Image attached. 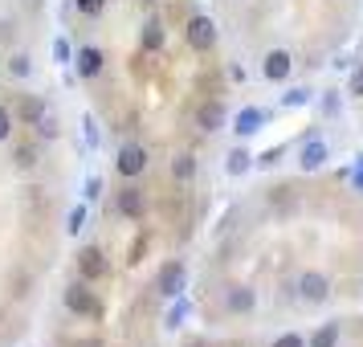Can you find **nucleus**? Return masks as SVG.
<instances>
[{
	"instance_id": "1",
	"label": "nucleus",
	"mask_w": 363,
	"mask_h": 347,
	"mask_svg": "<svg viewBox=\"0 0 363 347\" xmlns=\"http://www.w3.org/2000/svg\"><path fill=\"white\" fill-rule=\"evenodd\" d=\"M62 302H66L69 314H78V319H102V298L99 290H90V282H69L66 294H62Z\"/></svg>"
},
{
	"instance_id": "2",
	"label": "nucleus",
	"mask_w": 363,
	"mask_h": 347,
	"mask_svg": "<svg viewBox=\"0 0 363 347\" xmlns=\"http://www.w3.org/2000/svg\"><path fill=\"white\" fill-rule=\"evenodd\" d=\"M298 298H302L306 307H323L330 298V278L323 270H302V274H298Z\"/></svg>"
},
{
	"instance_id": "3",
	"label": "nucleus",
	"mask_w": 363,
	"mask_h": 347,
	"mask_svg": "<svg viewBox=\"0 0 363 347\" xmlns=\"http://www.w3.org/2000/svg\"><path fill=\"white\" fill-rule=\"evenodd\" d=\"M115 172L123 180H139L143 172H147V148L143 143H123L115 155Z\"/></svg>"
},
{
	"instance_id": "4",
	"label": "nucleus",
	"mask_w": 363,
	"mask_h": 347,
	"mask_svg": "<svg viewBox=\"0 0 363 347\" xmlns=\"http://www.w3.org/2000/svg\"><path fill=\"white\" fill-rule=\"evenodd\" d=\"M111 274V262H106V253H102V246H82L78 249V278L82 282H102Z\"/></svg>"
},
{
	"instance_id": "5",
	"label": "nucleus",
	"mask_w": 363,
	"mask_h": 347,
	"mask_svg": "<svg viewBox=\"0 0 363 347\" xmlns=\"http://www.w3.org/2000/svg\"><path fill=\"white\" fill-rule=\"evenodd\" d=\"M155 290L164 298H180L188 290V265L184 262H164L160 274H155Z\"/></svg>"
},
{
	"instance_id": "6",
	"label": "nucleus",
	"mask_w": 363,
	"mask_h": 347,
	"mask_svg": "<svg viewBox=\"0 0 363 347\" xmlns=\"http://www.w3.org/2000/svg\"><path fill=\"white\" fill-rule=\"evenodd\" d=\"M184 37H188V45L196 53H208L216 45V21L204 17V13H196V17L188 21V29H184Z\"/></svg>"
},
{
	"instance_id": "7",
	"label": "nucleus",
	"mask_w": 363,
	"mask_h": 347,
	"mask_svg": "<svg viewBox=\"0 0 363 347\" xmlns=\"http://www.w3.org/2000/svg\"><path fill=\"white\" fill-rule=\"evenodd\" d=\"M102 70H106V53L99 45H82V50H74V74L82 78V82H94Z\"/></svg>"
},
{
	"instance_id": "8",
	"label": "nucleus",
	"mask_w": 363,
	"mask_h": 347,
	"mask_svg": "<svg viewBox=\"0 0 363 347\" xmlns=\"http://www.w3.org/2000/svg\"><path fill=\"white\" fill-rule=\"evenodd\" d=\"M294 74V57H290V50H269L262 57V78L265 82H286Z\"/></svg>"
},
{
	"instance_id": "9",
	"label": "nucleus",
	"mask_w": 363,
	"mask_h": 347,
	"mask_svg": "<svg viewBox=\"0 0 363 347\" xmlns=\"http://www.w3.org/2000/svg\"><path fill=\"white\" fill-rule=\"evenodd\" d=\"M327 160H330V148H327V139H318V135H311V139L298 148V167H302V172H318Z\"/></svg>"
},
{
	"instance_id": "10",
	"label": "nucleus",
	"mask_w": 363,
	"mask_h": 347,
	"mask_svg": "<svg viewBox=\"0 0 363 347\" xmlns=\"http://www.w3.org/2000/svg\"><path fill=\"white\" fill-rule=\"evenodd\" d=\"M115 209L127 216V221H143V213H147V197H143V188H135V184L127 180V188L115 197Z\"/></svg>"
},
{
	"instance_id": "11",
	"label": "nucleus",
	"mask_w": 363,
	"mask_h": 347,
	"mask_svg": "<svg viewBox=\"0 0 363 347\" xmlns=\"http://www.w3.org/2000/svg\"><path fill=\"white\" fill-rule=\"evenodd\" d=\"M225 311H229V314H253V311H257V290L245 286V282L229 286V290H225Z\"/></svg>"
},
{
	"instance_id": "12",
	"label": "nucleus",
	"mask_w": 363,
	"mask_h": 347,
	"mask_svg": "<svg viewBox=\"0 0 363 347\" xmlns=\"http://www.w3.org/2000/svg\"><path fill=\"white\" fill-rule=\"evenodd\" d=\"M225 123H229V111H225L220 102H200V106H196V127L204 135H216Z\"/></svg>"
},
{
	"instance_id": "13",
	"label": "nucleus",
	"mask_w": 363,
	"mask_h": 347,
	"mask_svg": "<svg viewBox=\"0 0 363 347\" xmlns=\"http://www.w3.org/2000/svg\"><path fill=\"white\" fill-rule=\"evenodd\" d=\"M45 111H50V102L41 99V94H21V99H17V111H13V119H21L25 127H37Z\"/></svg>"
},
{
	"instance_id": "14",
	"label": "nucleus",
	"mask_w": 363,
	"mask_h": 347,
	"mask_svg": "<svg viewBox=\"0 0 363 347\" xmlns=\"http://www.w3.org/2000/svg\"><path fill=\"white\" fill-rule=\"evenodd\" d=\"M265 123H269V111H262V106H245V111H237V119H233V131L245 139V135H257Z\"/></svg>"
},
{
	"instance_id": "15",
	"label": "nucleus",
	"mask_w": 363,
	"mask_h": 347,
	"mask_svg": "<svg viewBox=\"0 0 363 347\" xmlns=\"http://www.w3.org/2000/svg\"><path fill=\"white\" fill-rule=\"evenodd\" d=\"M167 45V29H164V21H143V29H139V50L143 53H164Z\"/></svg>"
},
{
	"instance_id": "16",
	"label": "nucleus",
	"mask_w": 363,
	"mask_h": 347,
	"mask_svg": "<svg viewBox=\"0 0 363 347\" xmlns=\"http://www.w3.org/2000/svg\"><path fill=\"white\" fill-rule=\"evenodd\" d=\"M172 176H176L180 184L196 180V155H192V151H180V155L172 160Z\"/></svg>"
},
{
	"instance_id": "17",
	"label": "nucleus",
	"mask_w": 363,
	"mask_h": 347,
	"mask_svg": "<svg viewBox=\"0 0 363 347\" xmlns=\"http://www.w3.org/2000/svg\"><path fill=\"white\" fill-rule=\"evenodd\" d=\"M249 167H253V155H249L245 148H233L229 155H225V172H229V176H245Z\"/></svg>"
},
{
	"instance_id": "18",
	"label": "nucleus",
	"mask_w": 363,
	"mask_h": 347,
	"mask_svg": "<svg viewBox=\"0 0 363 347\" xmlns=\"http://www.w3.org/2000/svg\"><path fill=\"white\" fill-rule=\"evenodd\" d=\"M306 347H339V323H335V319H330V323H323V327L306 339Z\"/></svg>"
},
{
	"instance_id": "19",
	"label": "nucleus",
	"mask_w": 363,
	"mask_h": 347,
	"mask_svg": "<svg viewBox=\"0 0 363 347\" xmlns=\"http://www.w3.org/2000/svg\"><path fill=\"white\" fill-rule=\"evenodd\" d=\"M172 302H176V307H172V311H167V319H164V327L167 331H176V327H184V319H188V311H192V307H188V298H172Z\"/></svg>"
},
{
	"instance_id": "20",
	"label": "nucleus",
	"mask_w": 363,
	"mask_h": 347,
	"mask_svg": "<svg viewBox=\"0 0 363 347\" xmlns=\"http://www.w3.org/2000/svg\"><path fill=\"white\" fill-rule=\"evenodd\" d=\"M9 74L25 82V78L33 74V57H29V53H13V57H9Z\"/></svg>"
},
{
	"instance_id": "21",
	"label": "nucleus",
	"mask_w": 363,
	"mask_h": 347,
	"mask_svg": "<svg viewBox=\"0 0 363 347\" xmlns=\"http://www.w3.org/2000/svg\"><path fill=\"white\" fill-rule=\"evenodd\" d=\"M53 62L66 70V66H74V45H69L66 37H53Z\"/></svg>"
},
{
	"instance_id": "22",
	"label": "nucleus",
	"mask_w": 363,
	"mask_h": 347,
	"mask_svg": "<svg viewBox=\"0 0 363 347\" xmlns=\"http://www.w3.org/2000/svg\"><path fill=\"white\" fill-rule=\"evenodd\" d=\"M311 99H314V94L306 90V86H294V90H286V94H281V106H286V111H294V106H306Z\"/></svg>"
},
{
	"instance_id": "23",
	"label": "nucleus",
	"mask_w": 363,
	"mask_h": 347,
	"mask_svg": "<svg viewBox=\"0 0 363 347\" xmlns=\"http://www.w3.org/2000/svg\"><path fill=\"white\" fill-rule=\"evenodd\" d=\"M13 160H17V167H25V172H29V167H37V160H41V155H37V148H33V143H21Z\"/></svg>"
},
{
	"instance_id": "24",
	"label": "nucleus",
	"mask_w": 363,
	"mask_h": 347,
	"mask_svg": "<svg viewBox=\"0 0 363 347\" xmlns=\"http://www.w3.org/2000/svg\"><path fill=\"white\" fill-rule=\"evenodd\" d=\"M13 127H17L13 106H4V102H0V143H4V139H13Z\"/></svg>"
},
{
	"instance_id": "25",
	"label": "nucleus",
	"mask_w": 363,
	"mask_h": 347,
	"mask_svg": "<svg viewBox=\"0 0 363 347\" xmlns=\"http://www.w3.org/2000/svg\"><path fill=\"white\" fill-rule=\"evenodd\" d=\"M82 127H86V148H102V131L94 123V115H82Z\"/></svg>"
},
{
	"instance_id": "26",
	"label": "nucleus",
	"mask_w": 363,
	"mask_h": 347,
	"mask_svg": "<svg viewBox=\"0 0 363 347\" xmlns=\"http://www.w3.org/2000/svg\"><path fill=\"white\" fill-rule=\"evenodd\" d=\"M74 9H78L82 17H102V13H106V0H74Z\"/></svg>"
},
{
	"instance_id": "27",
	"label": "nucleus",
	"mask_w": 363,
	"mask_h": 347,
	"mask_svg": "<svg viewBox=\"0 0 363 347\" xmlns=\"http://www.w3.org/2000/svg\"><path fill=\"white\" fill-rule=\"evenodd\" d=\"M37 135H41V139H57V135H62V127H57V119H53L50 111H45L41 123H37Z\"/></svg>"
},
{
	"instance_id": "28",
	"label": "nucleus",
	"mask_w": 363,
	"mask_h": 347,
	"mask_svg": "<svg viewBox=\"0 0 363 347\" xmlns=\"http://www.w3.org/2000/svg\"><path fill=\"white\" fill-rule=\"evenodd\" d=\"M102 192H106V184H102V176H86V184H82V197H86V200H99Z\"/></svg>"
},
{
	"instance_id": "29",
	"label": "nucleus",
	"mask_w": 363,
	"mask_h": 347,
	"mask_svg": "<svg viewBox=\"0 0 363 347\" xmlns=\"http://www.w3.org/2000/svg\"><path fill=\"white\" fill-rule=\"evenodd\" d=\"M69 233H82L86 229V204H74L69 209V225H66Z\"/></svg>"
},
{
	"instance_id": "30",
	"label": "nucleus",
	"mask_w": 363,
	"mask_h": 347,
	"mask_svg": "<svg viewBox=\"0 0 363 347\" xmlns=\"http://www.w3.org/2000/svg\"><path fill=\"white\" fill-rule=\"evenodd\" d=\"M281 155H286V148H269V151H262V155H253V164L257 167H274Z\"/></svg>"
},
{
	"instance_id": "31",
	"label": "nucleus",
	"mask_w": 363,
	"mask_h": 347,
	"mask_svg": "<svg viewBox=\"0 0 363 347\" xmlns=\"http://www.w3.org/2000/svg\"><path fill=\"white\" fill-rule=\"evenodd\" d=\"M269 347H306V339H302L298 331H286V335H278V339H274Z\"/></svg>"
},
{
	"instance_id": "32",
	"label": "nucleus",
	"mask_w": 363,
	"mask_h": 347,
	"mask_svg": "<svg viewBox=\"0 0 363 347\" xmlns=\"http://www.w3.org/2000/svg\"><path fill=\"white\" fill-rule=\"evenodd\" d=\"M347 94H351V99H363V66L351 74V82H347Z\"/></svg>"
},
{
	"instance_id": "33",
	"label": "nucleus",
	"mask_w": 363,
	"mask_h": 347,
	"mask_svg": "<svg viewBox=\"0 0 363 347\" xmlns=\"http://www.w3.org/2000/svg\"><path fill=\"white\" fill-rule=\"evenodd\" d=\"M323 111H327V115H339V90H327V94H323Z\"/></svg>"
},
{
	"instance_id": "34",
	"label": "nucleus",
	"mask_w": 363,
	"mask_h": 347,
	"mask_svg": "<svg viewBox=\"0 0 363 347\" xmlns=\"http://www.w3.org/2000/svg\"><path fill=\"white\" fill-rule=\"evenodd\" d=\"M355 188L363 192V167H355Z\"/></svg>"
},
{
	"instance_id": "35",
	"label": "nucleus",
	"mask_w": 363,
	"mask_h": 347,
	"mask_svg": "<svg viewBox=\"0 0 363 347\" xmlns=\"http://www.w3.org/2000/svg\"><path fill=\"white\" fill-rule=\"evenodd\" d=\"M355 167H363V151H359V155H355Z\"/></svg>"
},
{
	"instance_id": "36",
	"label": "nucleus",
	"mask_w": 363,
	"mask_h": 347,
	"mask_svg": "<svg viewBox=\"0 0 363 347\" xmlns=\"http://www.w3.org/2000/svg\"><path fill=\"white\" fill-rule=\"evenodd\" d=\"M188 347H204V343H188Z\"/></svg>"
}]
</instances>
